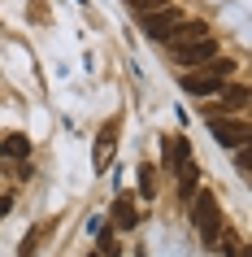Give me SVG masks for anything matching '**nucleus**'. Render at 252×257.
<instances>
[{"label": "nucleus", "mask_w": 252, "mask_h": 257, "mask_svg": "<svg viewBox=\"0 0 252 257\" xmlns=\"http://www.w3.org/2000/svg\"><path fill=\"white\" fill-rule=\"evenodd\" d=\"M230 74H235V61H230V57H213L209 66L178 74V87H183L187 96H217L226 83H230Z\"/></svg>", "instance_id": "nucleus-1"}, {"label": "nucleus", "mask_w": 252, "mask_h": 257, "mask_svg": "<svg viewBox=\"0 0 252 257\" xmlns=\"http://www.w3.org/2000/svg\"><path fill=\"white\" fill-rule=\"evenodd\" d=\"M191 227L200 231V240L209 248H217V240H222V209H217L213 192H196L191 196Z\"/></svg>", "instance_id": "nucleus-2"}, {"label": "nucleus", "mask_w": 252, "mask_h": 257, "mask_svg": "<svg viewBox=\"0 0 252 257\" xmlns=\"http://www.w3.org/2000/svg\"><path fill=\"white\" fill-rule=\"evenodd\" d=\"M183 22H187V14L178 9V5H165V9H157V14L139 18V27H144V35H148L152 44H170L174 35H178Z\"/></svg>", "instance_id": "nucleus-3"}, {"label": "nucleus", "mask_w": 252, "mask_h": 257, "mask_svg": "<svg viewBox=\"0 0 252 257\" xmlns=\"http://www.w3.org/2000/svg\"><path fill=\"white\" fill-rule=\"evenodd\" d=\"M170 57L178 61L183 70H200V66H209L213 57H217V40L213 35H204V40H187V44H174Z\"/></svg>", "instance_id": "nucleus-4"}, {"label": "nucleus", "mask_w": 252, "mask_h": 257, "mask_svg": "<svg viewBox=\"0 0 252 257\" xmlns=\"http://www.w3.org/2000/svg\"><path fill=\"white\" fill-rule=\"evenodd\" d=\"M209 136L222 144V149H248L252 126L243 118H209Z\"/></svg>", "instance_id": "nucleus-5"}, {"label": "nucleus", "mask_w": 252, "mask_h": 257, "mask_svg": "<svg viewBox=\"0 0 252 257\" xmlns=\"http://www.w3.org/2000/svg\"><path fill=\"white\" fill-rule=\"evenodd\" d=\"M118 131H122V122H118V118H109L105 126H100V136H96V153H92L96 170H105V166H109V157H113V144H118Z\"/></svg>", "instance_id": "nucleus-6"}, {"label": "nucleus", "mask_w": 252, "mask_h": 257, "mask_svg": "<svg viewBox=\"0 0 252 257\" xmlns=\"http://www.w3.org/2000/svg\"><path fill=\"white\" fill-rule=\"evenodd\" d=\"M217 96H222V105H217V109H222V118H230V113H239V109H248V87H243V83H226ZM217 109H213L209 118H217Z\"/></svg>", "instance_id": "nucleus-7"}, {"label": "nucleus", "mask_w": 252, "mask_h": 257, "mask_svg": "<svg viewBox=\"0 0 252 257\" xmlns=\"http://www.w3.org/2000/svg\"><path fill=\"white\" fill-rule=\"evenodd\" d=\"M165 166H170L174 175H178L183 166H191V140L187 136H170L165 140Z\"/></svg>", "instance_id": "nucleus-8"}, {"label": "nucleus", "mask_w": 252, "mask_h": 257, "mask_svg": "<svg viewBox=\"0 0 252 257\" xmlns=\"http://www.w3.org/2000/svg\"><path fill=\"white\" fill-rule=\"evenodd\" d=\"M131 227H139V214H135V205L126 196H118L113 201V231H131Z\"/></svg>", "instance_id": "nucleus-9"}, {"label": "nucleus", "mask_w": 252, "mask_h": 257, "mask_svg": "<svg viewBox=\"0 0 252 257\" xmlns=\"http://www.w3.org/2000/svg\"><path fill=\"white\" fill-rule=\"evenodd\" d=\"M139 196L144 201H157V166H139Z\"/></svg>", "instance_id": "nucleus-10"}, {"label": "nucleus", "mask_w": 252, "mask_h": 257, "mask_svg": "<svg viewBox=\"0 0 252 257\" xmlns=\"http://www.w3.org/2000/svg\"><path fill=\"white\" fill-rule=\"evenodd\" d=\"M204 35H209V22H183L178 35L170 40V48H174V44H187V40H204Z\"/></svg>", "instance_id": "nucleus-11"}, {"label": "nucleus", "mask_w": 252, "mask_h": 257, "mask_svg": "<svg viewBox=\"0 0 252 257\" xmlns=\"http://www.w3.org/2000/svg\"><path fill=\"white\" fill-rule=\"evenodd\" d=\"M27 153H31V140L27 136H9L5 144H0V157H9V162H14V157H27Z\"/></svg>", "instance_id": "nucleus-12"}, {"label": "nucleus", "mask_w": 252, "mask_h": 257, "mask_svg": "<svg viewBox=\"0 0 252 257\" xmlns=\"http://www.w3.org/2000/svg\"><path fill=\"white\" fill-rule=\"evenodd\" d=\"M96 257H122L118 231H100V240H96Z\"/></svg>", "instance_id": "nucleus-13"}, {"label": "nucleus", "mask_w": 252, "mask_h": 257, "mask_svg": "<svg viewBox=\"0 0 252 257\" xmlns=\"http://www.w3.org/2000/svg\"><path fill=\"white\" fill-rule=\"evenodd\" d=\"M196 166H183V170H178V196H183V201H191V196H196Z\"/></svg>", "instance_id": "nucleus-14"}, {"label": "nucleus", "mask_w": 252, "mask_h": 257, "mask_svg": "<svg viewBox=\"0 0 252 257\" xmlns=\"http://www.w3.org/2000/svg\"><path fill=\"white\" fill-rule=\"evenodd\" d=\"M131 5V14H139V18H148V14H157V9H165L170 0H126Z\"/></svg>", "instance_id": "nucleus-15"}, {"label": "nucleus", "mask_w": 252, "mask_h": 257, "mask_svg": "<svg viewBox=\"0 0 252 257\" xmlns=\"http://www.w3.org/2000/svg\"><path fill=\"white\" fill-rule=\"evenodd\" d=\"M40 235H44V227H31V231H27V240H22V248H18V257H35V248H40Z\"/></svg>", "instance_id": "nucleus-16"}, {"label": "nucleus", "mask_w": 252, "mask_h": 257, "mask_svg": "<svg viewBox=\"0 0 252 257\" xmlns=\"http://www.w3.org/2000/svg\"><path fill=\"white\" fill-rule=\"evenodd\" d=\"M235 166H239V175H248V170H252V153H248V149H239Z\"/></svg>", "instance_id": "nucleus-17"}, {"label": "nucleus", "mask_w": 252, "mask_h": 257, "mask_svg": "<svg viewBox=\"0 0 252 257\" xmlns=\"http://www.w3.org/2000/svg\"><path fill=\"white\" fill-rule=\"evenodd\" d=\"M9 209H14V196H0V218L9 214Z\"/></svg>", "instance_id": "nucleus-18"}, {"label": "nucleus", "mask_w": 252, "mask_h": 257, "mask_svg": "<svg viewBox=\"0 0 252 257\" xmlns=\"http://www.w3.org/2000/svg\"><path fill=\"white\" fill-rule=\"evenodd\" d=\"M92 257H96V253H92Z\"/></svg>", "instance_id": "nucleus-19"}]
</instances>
